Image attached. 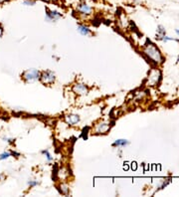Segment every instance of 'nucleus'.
Segmentation results:
<instances>
[{"label": "nucleus", "mask_w": 179, "mask_h": 197, "mask_svg": "<svg viewBox=\"0 0 179 197\" xmlns=\"http://www.w3.org/2000/svg\"><path fill=\"white\" fill-rule=\"evenodd\" d=\"M145 54L148 56L150 59H152L154 62H160L161 61V55H160V53L158 50L156 49L155 46H153L152 44H150L149 46L146 47L145 49Z\"/></svg>", "instance_id": "nucleus-1"}, {"label": "nucleus", "mask_w": 179, "mask_h": 197, "mask_svg": "<svg viewBox=\"0 0 179 197\" xmlns=\"http://www.w3.org/2000/svg\"><path fill=\"white\" fill-rule=\"evenodd\" d=\"M22 76L26 82H35V81L40 79V72L36 69H30V70L24 72Z\"/></svg>", "instance_id": "nucleus-2"}, {"label": "nucleus", "mask_w": 179, "mask_h": 197, "mask_svg": "<svg viewBox=\"0 0 179 197\" xmlns=\"http://www.w3.org/2000/svg\"><path fill=\"white\" fill-rule=\"evenodd\" d=\"M55 73L52 71H44L40 75V81L45 85H51L55 82Z\"/></svg>", "instance_id": "nucleus-3"}, {"label": "nucleus", "mask_w": 179, "mask_h": 197, "mask_svg": "<svg viewBox=\"0 0 179 197\" xmlns=\"http://www.w3.org/2000/svg\"><path fill=\"white\" fill-rule=\"evenodd\" d=\"M61 17H62V14L60 12L46 8V20L47 21H56Z\"/></svg>", "instance_id": "nucleus-4"}, {"label": "nucleus", "mask_w": 179, "mask_h": 197, "mask_svg": "<svg viewBox=\"0 0 179 197\" xmlns=\"http://www.w3.org/2000/svg\"><path fill=\"white\" fill-rule=\"evenodd\" d=\"M77 9H78V11L80 13L84 14V15H90L92 11V7L90 5H88L87 3H81V4H79Z\"/></svg>", "instance_id": "nucleus-5"}, {"label": "nucleus", "mask_w": 179, "mask_h": 197, "mask_svg": "<svg viewBox=\"0 0 179 197\" xmlns=\"http://www.w3.org/2000/svg\"><path fill=\"white\" fill-rule=\"evenodd\" d=\"M65 121L70 126H75L80 121V117L78 115H68L65 117Z\"/></svg>", "instance_id": "nucleus-6"}, {"label": "nucleus", "mask_w": 179, "mask_h": 197, "mask_svg": "<svg viewBox=\"0 0 179 197\" xmlns=\"http://www.w3.org/2000/svg\"><path fill=\"white\" fill-rule=\"evenodd\" d=\"M73 91L78 95H87L88 94V88L83 84H76L73 88Z\"/></svg>", "instance_id": "nucleus-7"}, {"label": "nucleus", "mask_w": 179, "mask_h": 197, "mask_svg": "<svg viewBox=\"0 0 179 197\" xmlns=\"http://www.w3.org/2000/svg\"><path fill=\"white\" fill-rule=\"evenodd\" d=\"M110 129V126L109 124L101 123L100 124H98L97 127H95V133H107Z\"/></svg>", "instance_id": "nucleus-8"}, {"label": "nucleus", "mask_w": 179, "mask_h": 197, "mask_svg": "<svg viewBox=\"0 0 179 197\" xmlns=\"http://www.w3.org/2000/svg\"><path fill=\"white\" fill-rule=\"evenodd\" d=\"M78 31L80 32V34H82V35H84V36H88L91 34V30H90L87 26H85V25H79Z\"/></svg>", "instance_id": "nucleus-9"}, {"label": "nucleus", "mask_w": 179, "mask_h": 197, "mask_svg": "<svg viewBox=\"0 0 179 197\" xmlns=\"http://www.w3.org/2000/svg\"><path fill=\"white\" fill-rule=\"evenodd\" d=\"M129 145V142L126 139H116L115 142L113 143V146H125Z\"/></svg>", "instance_id": "nucleus-10"}, {"label": "nucleus", "mask_w": 179, "mask_h": 197, "mask_svg": "<svg viewBox=\"0 0 179 197\" xmlns=\"http://www.w3.org/2000/svg\"><path fill=\"white\" fill-rule=\"evenodd\" d=\"M11 156L10 152H3L0 154V160H4V159H7Z\"/></svg>", "instance_id": "nucleus-11"}, {"label": "nucleus", "mask_w": 179, "mask_h": 197, "mask_svg": "<svg viewBox=\"0 0 179 197\" xmlns=\"http://www.w3.org/2000/svg\"><path fill=\"white\" fill-rule=\"evenodd\" d=\"M61 193L62 194H68V193H69V188H68L67 185L62 184L61 185Z\"/></svg>", "instance_id": "nucleus-12"}, {"label": "nucleus", "mask_w": 179, "mask_h": 197, "mask_svg": "<svg viewBox=\"0 0 179 197\" xmlns=\"http://www.w3.org/2000/svg\"><path fill=\"white\" fill-rule=\"evenodd\" d=\"M22 3H23V5H26V6H33V5H35L36 1L35 0H24Z\"/></svg>", "instance_id": "nucleus-13"}, {"label": "nucleus", "mask_w": 179, "mask_h": 197, "mask_svg": "<svg viewBox=\"0 0 179 197\" xmlns=\"http://www.w3.org/2000/svg\"><path fill=\"white\" fill-rule=\"evenodd\" d=\"M42 153H43V154H45V155H46V157H47V159H48L49 161H51L52 159H53V157H52V155L50 154V152H49V151H43Z\"/></svg>", "instance_id": "nucleus-14"}, {"label": "nucleus", "mask_w": 179, "mask_h": 197, "mask_svg": "<svg viewBox=\"0 0 179 197\" xmlns=\"http://www.w3.org/2000/svg\"><path fill=\"white\" fill-rule=\"evenodd\" d=\"M28 184H29L30 187H34V186L38 185L39 182H38V181H36V180H29L28 181Z\"/></svg>", "instance_id": "nucleus-15"}, {"label": "nucleus", "mask_w": 179, "mask_h": 197, "mask_svg": "<svg viewBox=\"0 0 179 197\" xmlns=\"http://www.w3.org/2000/svg\"><path fill=\"white\" fill-rule=\"evenodd\" d=\"M158 28H159V29H158L159 33H160V34H162V35H164V34H165V30L163 29V27H162V26H159Z\"/></svg>", "instance_id": "nucleus-16"}, {"label": "nucleus", "mask_w": 179, "mask_h": 197, "mask_svg": "<svg viewBox=\"0 0 179 197\" xmlns=\"http://www.w3.org/2000/svg\"><path fill=\"white\" fill-rule=\"evenodd\" d=\"M3 35V27L1 26V24H0V37Z\"/></svg>", "instance_id": "nucleus-17"}, {"label": "nucleus", "mask_w": 179, "mask_h": 197, "mask_svg": "<svg viewBox=\"0 0 179 197\" xmlns=\"http://www.w3.org/2000/svg\"><path fill=\"white\" fill-rule=\"evenodd\" d=\"M11 155H16V156H20V153H18V152H15V151H12V152H11Z\"/></svg>", "instance_id": "nucleus-18"}, {"label": "nucleus", "mask_w": 179, "mask_h": 197, "mask_svg": "<svg viewBox=\"0 0 179 197\" xmlns=\"http://www.w3.org/2000/svg\"><path fill=\"white\" fill-rule=\"evenodd\" d=\"M45 1H57V0H45Z\"/></svg>", "instance_id": "nucleus-19"}, {"label": "nucleus", "mask_w": 179, "mask_h": 197, "mask_svg": "<svg viewBox=\"0 0 179 197\" xmlns=\"http://www.w3.org/2000/svg\"><path fill=\"white\" fill-rule=\"evenodd\" d=\"M175 31H176V33H177L178 35H179V30H177V29H176V30H175Z\"/></svg>", "instance_id": "nucleus-20"}, {"label": "nucleus", "mask_w": 179, "mask_h": 197, "mask_svg": "<svg viewBox=\"0 0 179 197\" xmlns=\"http://www.w3.org/2000/svg\"><path fill=\"white\" fill-rule=\"evenodd\" d=\"M178 61H179V59H178Z\"/></svg>", "instance_id": "nucleus-21"}]
</instances>
